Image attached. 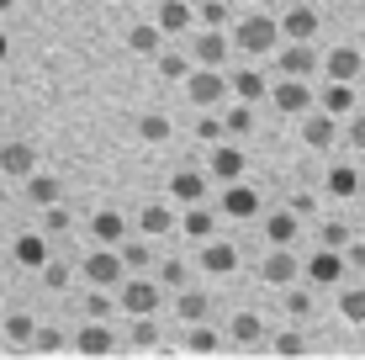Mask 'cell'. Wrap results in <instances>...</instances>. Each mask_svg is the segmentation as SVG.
<instances>
[{"mask_svg":"<svg viewBox=\"0 0 365 360\" xmlns=\"http://www.w3.org/2000/svg\"><path fill=\"white\" fill-rule=\"evenodd\" d=\"M0 339H6V307H0Z\"/></svg>","mask_w":365,"mask_h":360,"instance_id":"obj_1","label":"cell"}]
</instances>
